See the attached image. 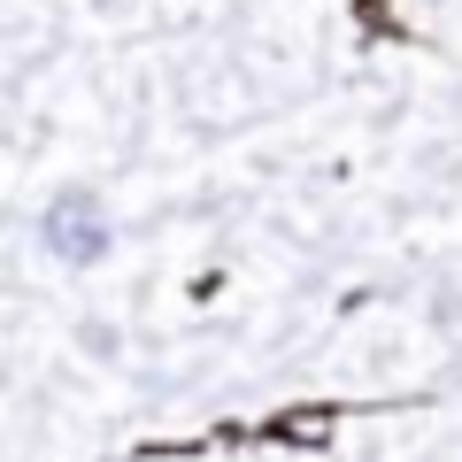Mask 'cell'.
<instances>
[{
    "mask_svg": "<svg viewBox=\"0 0 462 462\" xmlns=\"http://www.w3.org/2000/svg\"><path fill=\"white\" fill-rule=\"evenodd\" d=\"M39 239H47L54 263L93 270V263H108L116 224H108V208H100L93 193H54V200H47V216H39Z\"/></svg>",
    "mask_w": 462,
    "mask_h": 462,
    "instance_id": "1",
    "label": "cell"
}]
</instances>
